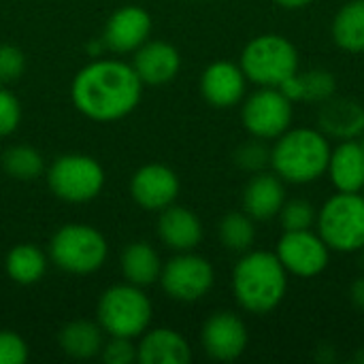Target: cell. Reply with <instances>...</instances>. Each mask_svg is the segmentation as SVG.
Returning a JSON list of instances; mask_svg holds the SVG:
<instances>
[{
  "label": "cell",
  "instance_id": "obj_1",
  "mask_svg": "<svg viewBox=\"0 0 364 364\" xmlns=\"http://www.w3.org/2000/svg\"><path fill=\"white\" fill-rule=\"evenodd\" d=\"M143 81L132 64L119 60H94L83 66L70 85L77 111L94 122H115L136 109Z\"/></svg>",
  "mask_w": 364,
  "mask_h": 364
},
{
  "label": "cell",
  "instance_id": "obj_2",
  "mask_svg": "<svg viewBox=\"0 0 364 364\" xmlns=\"http://www.w3.org/2000/svg\"><path fill=\"white\" fill-rule=\"evenodd\" d=\"M288 290V271L275 252H245L232 271V292L241 309L264 316L277 309Z\"/></svg>",
  "mask_w": 364,
  "mask_h": 364
},
{
  "label": "cell",
  "instance_id": "obj_3",
  "mask_svg": "<svg viewBox=\"0 0 364 364\" xmlns=\"http://www.w3.org/2000/svg\"><path fill=\"white\" fill-rule=\"evenodd\" d=\"M331 151V141L320 128H288L275 139L271 166L284 181L305 186L326 173Z\"/></svg>",
  "mask_w": 364,
  "mask_h": 364
},
{
  "label": "cell",
  "instance_id": "obj_4",
  "mask_svg": "<svg viewBox=\"0 0 364 364\" xmlns=\"http://www.w3.org/2000/svg\"><path fill=\"white\" fill-rule=\"evenodd\" d=\"M318 235L331 252L354 254L364 247V194L337 192L318 211Z\"/></svg>",
  "mask_w": 364,
  "mask_h": 364
},
{
  "label": "cell",
  "instance_id": "obj_5",
  "mask_svg": "<svg viewBox=\"0 0 364 364\" xmlns=\"http://www.w3.org/2000/svg\"><path fill=\"white\" fill-rule=\"evenodd\" d=\"M241 70L260 87H279L299 70V51L282 34H260L241 51Z\"/></svg>",
  "mask_w": 364,
  "mask_h": 364
},
{
  "label": "cell",
  "instance_id": "obj_6",
  "mask_svg": "<svg viewBox=\"0 0 364 364\" xmlns=\"http://www.w3.org/2000/svg\"><path fill=\"white\" fill-rule=\"evenodd\" d=\"M98 324L111 337H141L151 322L154 307L143 288L134 284L111 286L98 301Z\"/></svg>",
  "mask_w": 364,
  "mask_h": 364
},
{
  "label": "cell",
  "instance_id": "obj_7",
  "mask_svg": "<svg viewBox=\"0 0 364 364\" xmlns=\"http://www.w3.org/2000/svg\"><path fill=\"white\" fill-rule=\"evenodd\" d=\"M49 254L58 269L73 275H90L105 264L109 245L96 228L87 224H66L51 237Z\"/></svg>",
  "mask_w": 364,
  "mask_h": 364
},
{
  "label": "cell",
  "instance_id": "obj_8",
  "mask_svg": "<svg viewBox=\"0 0 364 364\" xmlns=\"http://www.w3.org/2000/svg\"><path fill=\"white\" fill-rule=\"evenodd\" d=\"M47 183L60 200L87 203L100 194L105 186V171L92 156L66 154L49 166Z\"/></svg>",
  "mask_w": 364,
  "mask_h": 364
},
{
  "label": "cell",
  "instance_id": "obj_9",
  "mask_svg": "<svg viewBox=\"0 0 364 364\" xmlns=\"http://www.w3.org/2000/svg\"><path fill=\"white\" fill-rule=\"evenodd\" d=\"M158 282L173 301L196 303L213 288L215 271L207 258L192 252H179L162 267Z\"/></svg>",
  "mask_w": 364,
  "mask_h": 364
},
{
  "label": "cell",
  "instance_id": "obj_10",
  "mask_svg": "<svg viewBox=\"0 0 364 364\" xmlns=\"http://www.w3.org/2000/svg\"><path fill=\"white\" fill-rule=\"evenodd\" d=\"M245 130L262 141H275L292 126V100L279 87H260L241 109Z\"/></svg>",
  "mask_w": 364,
  "mask_h": 364
},
{
  "label": "cell",
  "instance_id": "obj_11",
  "mask_svg": "<svg viewBox=\"0 0 364 364\" xmlns=\"http://www.w3.org/2000/svg\"><path fill=\"white\" fill-rule=\"evenodd\" d=\"M275 254L288 273L303 279L318 277L331 262V247L311 228L284 230L277 241Z\"/></svg>",
  "mask_w": 364,
  "mask_h": 364
},
{
  "label": "cell",
  "instance_id": "obj_12",
  "mask_svg": "<svg viewBox=\"0 0 364 364\" xmlns=\"http://www.w3.org/2000/svg\"><path fill=\"white\" fill-rule=\"evenodd\" d=\"M200 341H203L205 352L213 360L230 363V360H237L245 352L250 337L239 316L230 311H218L203 324Z\"/></svg>",
  "mask_w": 364,
  "mask_h": 364
},
{
  "label": "cell",
  "instance_id": "obj_13",
  "mask_svg": "<svg viewBox=\"0 0 364 364\" xmlns=\"http://www.w3.org/2000/svg\"><path fill=\"white\" fill-rule=\"evenodd\" d=\"M134 203L147 211H162L179 196V177L164 164H145L130 179Z\"/></svg>",
  "mask_w": 364,
  "mask_h": 364
},
{
  "label": "cell",
  "instance_id": "obj_14",
  "mask_svg": "<svg viewBox=\"0 0 364 364\" xmlns=\"http://www.w3.org/2000/svg\"><path fill=\"white\" fill-rule=\"evenodd\" d=\"M149 32H151V15L143 6L128 4L117 9L109 17L105 26L102 43L111 51L128 53V51H136L145 41H149Z\"/></svg>",
  "mask_w": 364,
  "mask_h": 364
},
{
  "label": "cell",
  "instance_id": "obj_15",
  "mask_svg": "<svg viewBox=\"0 0 364 364\" xmlns=\"http://www.w3.org/2000/svg\"><path fill=\"white\" fill-rule=\"evenodd\" d=\"M245 83H247V77L241 70V66L220 60V62L209 64L203 70L200 92H203V98L211 107L228 109V107H235L245 96Z\"/></svg>",
  "mask_w": 364,
  "mask_h": 364
},
{
  "label": "cell",
  "instance_id": "obj_16",
  "mask_svg": "<svg viewBox=\"0 0 364 364\" xmlns=\"http://www.w3.org/2000/svg\"><path fill=\"white\" fill-rule=\"evenodd\" d=\"M132 68L147 85H164L173 81L181 68L179 51L164 41H145L132 60Z\"/></svg>",
  "mask_w": 364,
  "mask_h": 364
},
{
  "label": "cell",
  "instance_id": "obj_17",
  "mask_svg": "<svg viewBox=\"0 0 364 364\" xmlns=\"http://www.w3.org/2000/svg\"><path fill=\"white\" fill-rule=\"evenodd\" d=\"M286 203L284 179L275 173H256L243 190V211L254 220L277 218Z\"/></svg>",
  "mask_w": 364,
  "mask_h": 364
},
{
  "label": "cell",
  "instance_id": "obj_18",
  "mask_svg": "<svg viewBox=\"0 0 364 364\" xmlns=\"http://www.w3.org/2000/svg\"><path fill=\"white\" fill-rule=\"evenodd\" d=\"M318 126L326 136L350 141L364 132V107L350 98H328L318 113Z\"/></svg>",
  "mask_w": 364,
  "mask_h": 364
},
{
  "label": "cell",
  "instance_id": "obj_19",
  "mask_svg": "<svg viewBox=\"0 0 364 364\" xmlns=\"http://www.w3.org/2000/svg\"><path fill=\"white\" fill-rule=\"evenodd\" d=\"M158 235L175 252H192L203 241V224L194 211L168 205L160 211Z\"/></svg>",
  "mask_w": 364,
  "mask_h": 364
},
{
  "label": "cell",
  "instance_id": "obj_20",
  "mask_svg": "<svg viewBox=\"0 0 364 364\" xmlns=\"http://www.w3.org/2000/svg\"><path fill=\"white\" fill-rule=\"evenodd\" d=\"M136 360L141 364H188L192 360V350L177 331L154 328L143 333L136 346Z\"/></svg>",
  "mask_w": 364,
  "mask_h": 364
},
{
  "label": "cell",
  "instance_id": "obj_21",
  "mask_svg": "<svg viewBox=\"0 0 364 364\" xmlns=\"http://www.w3.org/2000/svg\"><path fill=\"white\" fill-rule=\"evenodd\" d=\"M337 192H363L364 149L358 139L341 141L333 151L326 168Z\"/></svg>",
  "mask_w": 364,
  "mask_h": 364
},
{
  "label": "cell",
  "instance_id": "obj_22",
  "mask_svg": "<svg viewBox=\"0 0 364 364\" xmlns=\"http://www.w3.org/2000/svg\"><path fill=\"white\" fill-rule=\"evenodd\" d=\"M279 90L294 102V100H305V102H324L333 98L337 90V79L331 70L326 68H311V70H296L292 77H288Z\"/></svg>",
  "mask_w": 364,
  "mask_h": 364
},
{
  "label": "cell",
  "instance_id": "obj_23",
  "mask_svg": "<svg viewBox=\"0 0 364 364\" xmlns=\"http://www.w3.org/2000/svg\"><path fill=\"white\" fill-rule=\"evenodd\" d=\"M102 346H105V331L98 322L75 320L60 331V348L70 358H79V360L92 358L100 354Z\"/></svg>",
  "mask_w": 364,
  "mask_h": 364
},
{
  "label": "cell",
  "instance_id": "obj_24",
  "mask_svg": "<svg viewBox=\"0 0 364 364\" xmlns=\"http://www.w3.org/2000/svg\"><path fill=\"white\" fill-rule=\"evenodd\" d=\"M160 271H162L160 256L149 243L139 241V243H130L124 250L122 273L128 284H134L139 288L151 286L154 282L160 279Z\"/></svg>",
  "mask_w": 364,
  "mask_h": 364
},
{
  "label": "cell",
  "instance_id": "obj_25",
  "mask_svg": "<svg viewBox=\"0 0 364 364\" xmlns=\"http://www.w3.org/2000/svg\"><path fill=\"white\" fill-rule=\"evenodd\" d=\"M333 38L343 51H364V0L346 2L339 9L333 19Z\"/></svg>",
  "mask_w": 364,
  "mask_h": 364
},
{
  "label": "cell",
  "instance_id": "obj_26",
  "mask_svg": "<svg viewBox=\"0 0 364 364\" xmlns=\"http://www.w3.org/2000/svg\"><path fill=\"white\" fill-rule=\"evenodd\" d=\"M4 267H6V275L15 284L32 286V284L43 279L45 271H47V258L36 245L21 243V245H15L6 254Z\"/></svg>",
  "mask_w": 364,
  "mask_h": 364
},
{
  "label": "cell",
  "instance_id": "obj_27",
  "mask_svg": "<svg viewBox=\"0 0 364 364\" xmlns=\"http://www.w3.org/2000/svg\"><path fill=\"white\" fill-rule=\"evenodd\" d=\"M220 241L226 250L245 254L254 245L256 239V226L254 218H250L245 211H230L222 218L220 222Z\"/></svg>",
  "mask_w": 364,
  "mask_h": 364
},
{
  "label": "cell",
  "instance_id": "obj_28",
  "mask_svg": "<svg viewBox=\"0 0 364 364\" xmlns=\"http://www.w3.org/2000/svg\"><path fill=\"white\" fill-rule=\"evenodd\" d=\"M2 166L13 179H19V181L36 179L45 171L43 156L34 147H28V145H15L6 149L2 156Z\"/></svg>",
  "mask_w": 364,
  "mask_h": 364
},
{
  "label": "cell",
  "instance_id": "obj_29",
  "mask_svg": "<svg viewBox=\"0 0 364 364\" xmlns=\"http://www.w3.org/2000/svg\"><path fill=\"white\" fill-rule=\"evenodd\" d=\"M279 220L284 230H309L318 220V211L309 200L294 198L290 203H284L279 211Z\"/></svg>",
  "mask_w": 364,
  "mask_h": 364
},
{
  "label": "cell",
  "instance_id": "obj_30",
  "mask_svg": "<svg viewBox=\"0 0 364 364\" xmlns=\"http://www.w3.org/2000/svg\"><path fill=\"white\" fill-rule=\"evenodd\" d=\"M235 162L239 168L250 171V173H260L264 171L267 164H271V149L264 145L262 139H252L245 141L237 151H235Z\"/></svg>",
  "mask_w": 364,
  "mask_h": 364
},
{
  "label": "cell",
  "instance_id": "obj_31",
  "mask_svg": "<svg viewBox=\"0 0 364 364\" xmlns=\"http://www.w3.org/2000/svg\"><path fill=\"white\" fill-rule=\"evenodd\" d=\"M26 58L15 45H0V83H13L23 75Z\"/></svg>",
  "mask_w": 364,
  "mask_h": 364
},
{
  "label": "cell",
  "instance_id": "obj_32",
  "mask_svg": "<svg viewBox=\"0 0 364 364\" xmlns=\"http://www.w3.org/2000/svg\"><path fill=\"white\" fill-rule=\"evenodd\" d=\"M107 364H132L136 360V346L128 337H111L100 350Z\"/></svg>",
  "mask_w": 364,
  "mask_h": 364
},
{
  "label": "cell",
  "instance_id": "obj_33",
  "mask_svg": "<svg viewBox=\"0 0 364 364\" xmlns=\"http://www.w3.org/2000/svg\"><path fill=\"white\" fill-rule=\"evenodd\" d=\"M21 122V105L19 100L0 85V136H6L17 130Z\"/></svg>",
  "mask_w": 364,
  "mask_h": 364
},
{
  "label": "cell",
  "instance_id": "obj_34",
  "mask_svg": "<svg viewBox=\"0 0 364 364\" xmlns=\"http://www.w3.org/2000/svg\"><path fill=\"white\" fill-rule=\"evenodd\" d=\"M28 360L26 341L13 331H0V364H23Z\"/></svg>",
  "mask_w": 364,
  "mask_h": 364
},
{
  "label": "cell",
  "instance_id": "obj_35",
  "mask_svg": "<svg viewBox=\"0 0 364 364\" xmlns=\"http://www.w3.org/2000/svg\"><path fill=\"white\" fill-rule=\"evenodd\" d=\"M350 299H352V303L364 311V275L363 277H358L354 284H352V288H350Z\"/></svg>",
  "mask_w": 364,
  "mask_h": 364
},
{
  "label": "cell",
  "instance_id": "obj_36",
  "mask_svg": "<svg viewBox=\"0 0 364 364\" xmlns=\"http://www.w3.org/2000/svg\"><path fill=\"white\" fill-rule=\"evenodd\" d=\"M279 6H284V9H290V11H294V9H303V6H307V4H311L314 0H275Z\"/></svg>",
  "mask_w": 364,
  "mask_h": 364
},
{
  "label": "cell",
  "instance_id": "obj_37",
  "mask_svg": "<svg viewBox=\"0 0 364 364\" xmlns=\"http://www.w3.org/2000/svg\"><path fill=\"white\" fill-rule=\"evenodd\" d=\"M360 264H363V269H364V247L360 250Z\"/></svg>",
  "mask_w": 364,
  "mask_h": 364
},
{
  "label": "cell",
  "instance_id": "obj_38",
  "mask_svg": "<svg viewBox=\"0 0 364 364\" xmlns=\"http://www.w3.org/2000/svg\"><path fill=\"white\" fill-rule=\"evenodd\" d=\"M358 141H360V145H363V149H364V132L360 134V139H358Z\"/></svg>",
  "mask_w": 364,
  "mask_h": 364
},
{
  "label": "cell",
  "instance_id": "obj_39",
  "mask_svg": "<svg viewBox=\"0 0 364 364\" xmlns=\"http://www.w3.org/2000/svg\"><path fill=\"white\" fill-rule=\"evenodd\" d=\"M363 194H364V188H363Z\"/></svg>",
  "mask_w": 364,
  "mask_h": 364
}]
</instances>
